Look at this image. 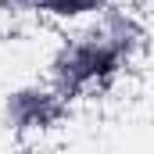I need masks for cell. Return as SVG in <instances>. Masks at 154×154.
<instances>
[{
  "instance_id": "cell-1",
  "label": "cell",
  "mask_w": 154,
  "mask_h": 154,
  "mask_svg": "<svg viewBox=\"0 0 154 154\" xmlns=\"http://www.w3.org/2000/svg\"><path fill=\"white\" fill-rule=\"evenodd\" d=\"M122 68H125L122 57L104 43V36L97 32V25L90 18L79 32L65 36L57 43V50L50 54V61H47V79L50 82L47 86L61 100H68V97H79L93 86L115 82Z\"/></svg>"
},
{
  "instance_id": "cell-2",
  "label": "cell",
  "mask_w": 154,
  "mask_h": 154,
  "mask_svg": "<svg viewBox=\"0 0 154 154\" xmlns=\"http://www.w3.org/2000/svg\"><path fill=\"white\" fill-rule=\"evenodd\" d=\"M65 115V100L47 86V82H25L4 93L0 100V122L4 129L25 136V133H43Z\"/></svg>"
},
{
  "instance_id": "cell-3",
  "label": "cell",
  "mask_w": 154,
  "mask_h": 154,
  "mask_svg": "<svg viewBox=\"0 0 154 154\" xmlns=\"http://www.w3.org/2000/svg\"><path fill=\"white\" fill-rule=\"evenodd\" d=\"M93 25H97V32L104 36V43L122 57V65H129V61H133L136 54H143V47H147V25H143V18H140L129 4L111 0L108 7H100V11L93 14Z\"/></svg>"
},
{
  "instance_id": "cell-4",
  "label": "cell",
  "mask_w": 154,
  "mask_h": 154,
  "mask_svg": "<svg viewBox=\"0 0 154 154\" xmlns=\"http://www.w3.org/2000/svg\"><path fill=\"white\" fill-rule=\"evenodd\" d=\"M32 4H36V14L57 18V22H79V18H93L111 0H32Z\"/></svg>"
}]
</instances>
